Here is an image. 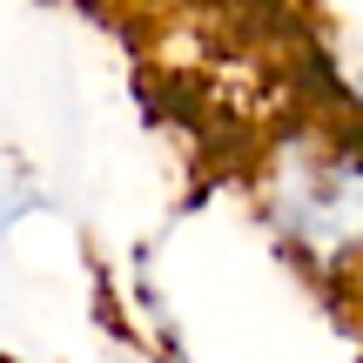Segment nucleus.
<instances>
[{
    "label": "nucleus",
    "instance_id": "nucleus-1",
    "mask_svg": "<svg viewBox=\"0 0 363 363\" xmlns=\"http://www.w3.org/2000/svg\"><path fill=\"white\" fill-rule=\"evenodd\" d=\"M262 216L316 276L363 269V142H296L269 162Z\"/></svg>",
    "mask_w": 363,
    "mask_h": 363
}]
</instances>
